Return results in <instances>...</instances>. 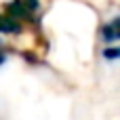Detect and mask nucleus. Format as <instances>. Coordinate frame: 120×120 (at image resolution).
Returning a JSON list of instances; mask_svg holds the SVG:
<instances>
[{"label":"nucleus","mask_w":120,"mask_h":120,"mask_svg":"<svg viewBox=\"0 0 120 120\" xmlns=\"http://www.w3.org/2000/svg\"><path fill=\"white\" fill-rule=\"evenodd\" d=\"M4 61V51H2V46H0V63Z\"/></svg>","instance_id":"obj_2"},{"label":"nucleus","mask_w":120,"mask_h":120,"mask_svg":"<svg viewBox=\"0 0 120 120\" xmlns=\"http://www.w3.org/2000/svg\"><path fill=\"white\" fill-rule=\"evenodd\" d=\"M19 25L13 21V17H2L0 15V32H17Z\"/></svg>","instance_id":"obj_1"}]
</instances>
